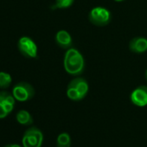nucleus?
<instances>
[{"label": "nucleus", "instance_id": "f03ea898", "mask_svg": "<svg viewBox=\"0 0 147 147\" xmlns=\"http://www.w3.org/2000/svg\"><path fill=\"white\" fill-rule=\"evenodd\" d=\"M42 142L43 133L36 126L27 129L24 131L22 138V144L24 147H42Z\"/></svg>", "mask_w": 147, "mask_h": 147}, {"label": "nucleus", "instance_id": "2eb2a0df", "mask_svg": "<svg viewBox=\"0 0 147 147\" xmlns=\"http://www.w3.org/2000/svg\"><path fill=\"white\" fill-rule=\"evenodd\" d=\"M10 147H24V146H21L17 144H10Z\"/></svg>", "mask_w": 147, "mask_h": 147}, {"label": "nucleus", "instance_id": "1a4fd4ad", "mask_svg": "<svg viewBox=\"0 0 147 147\" xmlns=\"http://www.w3.org/2000/svg\"><path fill=\"white\" fill-rule=\"evenodd\" d=\"M129 49L131 52L137 54H141L147 51V39L141 36L134 37L129 43Z\"/></svg>", "mask_w": 147, "mask_h": 147}, {"label": "nucleus", "instance_id": "9d476101", "mask_svg": "<svg viewBox=\"0 0 147 147\" xmlns=\"http://www.w3.org/2000/svg\"><path fill=\"white\" fill-rule=\"evenodd\" d=\"M17 121L23 125H30L33 124V117L27 110H20L16 115Z\"/></svg>", "mask_w": 147, "mask_h": 147}, {"label": "nucleus", "instance_id": "f257e3e1", "mask_svg": "<svg viewBox=\"0 0 147 147\" xmlns=\"http://www.w3.org/2000/svg\"><path fill=\"white\" fill-rule=\"evenodd\" d=\"M63 66L66 72L70 76H80L85 67L84 57L78 49L70 48L65 53Z\"/></svg>", "mask_w": 147, "mask_h": 147}, {"label": "nucleus", "instance_id": "4468645a", "mask_svg": "<svg viewBox=\"0 0 147 147\" xmlns=\"http://www.w3.org/2000/svg\"><path fill=\"white\" fill-rule=\"evenodd\" d=\"M8 114L9 113L6 112L4 105L1 102H0V119H5V118H6L8 116Z\"/></svg>", "mask_w": 147, "mask_h": 147}, {"label": "nucleus", "instance_id": "423d86ee", "mask_svg": "<svg viewBox=\"0 0 147 147\" xmlns=\"http://www.w3.org/2000/svg\"><path fill=\"white\" fill-rule=\"evenodd\" d=\"M130 100L136 107H144L147 106V85H142L135 88L131 94Z\"/></svg>", "mask_w": 147, "mask_h": 147}, {"label": "nucleus", "instance_id": "f3484780", "mask_svg": "<svg viewBox=\"0 0 147 147\" xmlns=\"http://www.w3.org/2000/svg\"><path fill=\"white\" fill-rule=\"evenodd\" d=\"M114 1H116V2H122V1H124V0H114Z\"/></svg>", "mask_w": 147, "mask_h": 147}, {"label": "nucleus", "instance_id": "6e6552de", "mask_svg": "<svg viewBox=\"0 0 147 147\" xmlns=\"http://www.w3.org/2000/svg\"><path fill=\"white\" fill-rule=\"evenodd\" d=\"M55 42L60 48L63 49H68L71 48L73 43L72 36L67 30H59L55 34Z\"/></svg>", "mask_w": 147, "mask_h": 147}, {"label": "nucleus", "instance_id": "0eeeda50", "mask_svg": "<svg viewBox=\"0 0 147 147\" xmlns=\"http://www.w3.org/2000/svg\"><path fill=\"white\" fill-rule=\"evenodd\" d=\"M68 86L76 88L80 94L82 100L86 97L89 90V86H88V82L84 78H82V77H76L75 79H73L68 83Z\"/></svg>", "mask_w": 147, "mask_h": 147}, {"label": "nucleus", "instance_id": "dca6fc26", "mask_svg": "<svg viewBox=\"0 0 147 147\" xmlns=\"http://www.w3.org/2000/svg\"><path fill=\"white\" fill-rule=\"evenodd\" d=\"M145 80H146V82H147V69H146V71H145Z\"/></svg>", "mask_w": 147, "mask_h": 147}, {"label": "nucleus", "instance_id": "9b49d317", "mask_svg": "<svg viewBox=\"0 0 147 147\" xmlns=\"http://www.w3.org/2000/svg\"><path fill=\"white\" fill-rule=\"evenodd\" d=\"M71 137L67 132H61L56 138V147H70Z\"/></svg>", "mask_w": 147, "mask_h": 147}, {"label": "nucleus", "instance_id": "a211bd4d", "mask_svg": "<svg viewBox=\"0 0 147 147\" xmlns=\"http://www.w3.org/2000/svg\"><path fill=\"white\" fill-rule=\"evenodd\" d=\"M4 147H10V144H6L5 146H4Z\"/></svg>", "mask_w": 147, "mask_h": 147}, {"label": "nucleus", "instance_id": "ddd939ff", "mask_svg": "<svg viewBox=\"0 0 147 147\" xmlns=\"http://www.w3.org/2000/svg\"><path fill=\"white\" fill-rule=\"evenodd\" d=\"M74 2L75 0H55V3L52 6V9H67L70 7Z\"/></svg>", "mask_w": 147, "mask_h": 147}, {"label": "nucleus", "instance_id": "f8f14e48", "mask_svg": "<svg viewBox=\"0 0 147 147\" xmlns=\"http://www.w3.org/2000/svg\"><path fill=\"white\" fill-rule=\"evenodd\" d=\"M12 83V77L7 72L0 71V88L7 89Z\"/></svg>", "mask_w": 147, "mask_h": 147}, {"label": "nucleus", "instance_id": "7ed1b4c3", "mask_svg": "<svg viewBox=\"0 0 147 147\" xmlns=\"http://www.w3.org/2000/svg\"><path fill=\"white\" fill-rule=\"evenodd\" d=\"M88 18L89 21L96 26H106L112 19V14L108 9L102 6H97L90 11Z\"/></svg>", "mask_w": 147, "mask_h": 147}, {"label": "nucleus", "instance_id": "20e7f679", "mask_svg": "<svg viewBox=\"0 0 147 147\" xmlns=\"http://www.w3.org/2000/svg\"><path fill=\"white\" fill-rule=\"evenodd\" d=\"M11 93L16 100L19 102H25L34 97L35 89L31 84L25 82H21L13 87Z\"/></svg>", "mask_w": 147, "mask_h": 147}, {"label": "nucleus", "instance_id": "39448f33", "mask_svg": "<svg viewBox=\"0 0 147 147\" xmlns=\"http://www.w3.org/2000/svg\"><path fill=\"white\" fill-rule=\"evenodd\" d=\"M18 49L19 52L26 58H36L38 55V48L36 43L29 36H22L18 41Z\"/></svg>", "mask_w": 147, "mask_h": 147}]
</instances>
